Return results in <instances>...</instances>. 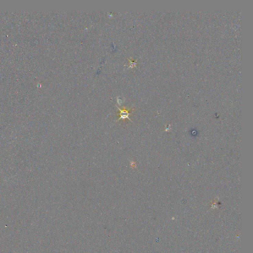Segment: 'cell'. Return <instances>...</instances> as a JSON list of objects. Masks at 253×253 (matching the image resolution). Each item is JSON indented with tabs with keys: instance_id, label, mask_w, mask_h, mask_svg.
<instances>
[{
	"instance_id": "1",
	"label": "cell",
	"mask_w": 253,
	"mask_h": 253,
	"mask_svg": "<svg viewBox=\"0 0 253 253\" xmlns=\"http://www.w3.org/2000/svg\"><path fill=\"white\" fill-rule=\"evenodd\" d=\"M116 107L119 109V111H120V113H119V114H118V115H119L120 118L118 120V121H119L121 119L124 120V119L127 118V119H129L130 121H132L129 118L130 115L131 114V113H130V112L129 111V110H127L125 108H124L123 109H121L119 108V107H118V106H116Z\"/></svg>"
}]
</instances>
